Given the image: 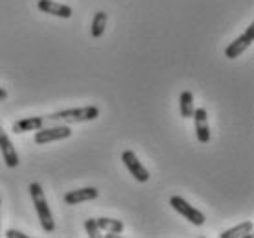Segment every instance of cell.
Instances as JSON below:
<instances>
[{
	"instance_id": "17",
	"label": "cell",
	"mask_w": 254,
	"mask_h": 238,
	"mask_svg": "<svg viewBox=\"0 0 254 238\" xmlns=\"http://www.w3.org/2000/svg\"><path fill=\"white\" fill-rule=\"evenodd\" d=\"M6 237L7 238H28V235L17 231V229H7V231H6Z\"/></svg>"
},
{
	"instance_id": "18",
	"label": "cell",
	"mask_w": 254,
	"mask_h": 238,
	"mask_svg": "<svg viewBox=\"0 0 254 238\" xmlns=\"http://www.w3.org/2000/svg\"><path fill=\"white\" fill-rule=\"evenodd\" d=\"M122 235L120 233H113V231H107V235H105V238H120Z\"/></svg>"
},
{
	"instance_id": "14",
	"label": "cell",
	"mask_w": 254,
	"mask_h": 238,
	"mask_svg": "<svg viewBox=\"0 0 254 238\" xmlns=\"http://www.w3.org/2000/svg\"><path fill=\"white\" fill-rule=\"evenodd\" d=\"M179 109H181V116L183 118H191L193 115V94H191L190 90H185L181 98H179Z\"/></svg>"
},
{
	"instance_id": "7",
	"label": "cell",
	"mask_w": 254,
	"mask_h": 238,
	"mask_svg": "<svg viewBox=\"0 0 254 238\" xmlns=\"http://www.w3.org/2000/svg\"><path fill=\"white\" fill-rule=\"evenodd\" d=\"M0 152H2V159L6 162L7 168H17L19 166V154L17 148L13 146L11 139L7 137V133L4 131V128L0 126Z\"/></svg>"
},
{
	"instance_id": "19",
	"label": "cell",
	"mask_w": 254,
	"mask_h": 238,
	"mask_svg": "<svg viewBox=\"0 0 254 238\" xmlns=\"http://www.w3.org/2000/svg\"><path fill=\"white\" fill-rule=\"evenodd\" d=\"M6 98H7L6 89H2V87H0V102H2V100H6Z\"/></svg>"
},
{
	"instance_id": "20",
	"label": "cell",
	"mask_w": 254,
	"mask_h": 238,
	"mask_svg": "<svg viewBox=\"0 0 254 238\" xmlns=\"http://www.w3.org/2000/svg\"><path fill=\"white\" fill-rule=\"evenodd\" d=\"M0 205H2V198H0Z\"/></svg>"
},
{
	"instance_id": "16",
	"label": "cell",
	"mask_w": 254,
	"mask_h": 238,
	"mask_svg": "<svg viewBox=\"0 0 254 238\" xmlns=\"http://www.w3.org/2000/svg\"><path fill=\"white\" fill-rule=\"evenodd\" d=\"M85 231H87L89 238H100V237H103L102 229H100V227H98V224H96V218L85 220Z\"/></svg>"
},
{
	"instance_id": "6",
	"label": "cell",
	"mask_w": 254,
	"mask_h": 238,
	"mask_svg": "<svg viewBox=\"0 0 254 238\" xmlns=\"http://www.w3.org/2000/svg\"><path fill=\"white\" fill-rule=\"evenodd\" d=\"M253 43H254V22L247 26V30H245V33H243V35H240L238 39H234V41L227 46L225 56H227L229 59H236L238 56H242L243 52L247 50Z\"/></svg>"
},
{
	"instance_id": "21",
	"label": "cell",
	"mask_w": 254,
	"mask_h": 238,
	"mask_svg": "<svg viewBox=\"0 0 254 238\" xmlns=\"http://www.w3.org/2000/svg\"><path fill=\"white\" fill-rule=\"evenodd\" d=\"M0 220H2V214H0Z\"/></svg>"
},
{
	"instance_id": "8",
	"label": "cell",
	"mask_w": 254,
	"mask_h": 238,
	"mask_svg": "<svg viewBox=\"0 0 254 238\" xmlns=\"http://www.w3.org/2000/svg\"><path fill=\"white\" fill-rule=\"evenodd\" d=\"M193 122H195V133L199 142H206L210 141V128H208V113L204 107H199V109H193Z\"/></svg>"
},
{
	"instance_id": "11",
	"label": "cell",
	"mask_w": 254,
	"mask_h": 238,
	"mask_svg": "<svg viewBox=\"0 0 254 238\" xmlns=\"http://www.w3.org/2000/svg\"><path fill=\"white\" fill-rule=\"evenodd\" d=\"M46 124L45 116H28V118H22L19 122L13 124L11 131L17 135V133H26V131H35V129L43 128Z\"/></svg>"
},
{
	"instance_id": "12",
	"label": "cell",
	"mask_w": 254,
	"mask_h": 238,
	"mask_svg": "<svg viewBox=\"0 0 254 238\" xmlns=\"http://www.w3.org/2000/svg\"><path fill=\"white\" fill-rule=\"evenodd\" d=\"M242 237H247L251 238L253 237V222H242L240 226L236 227H230L227 231H223L219 235V238H242Z\"/></svg>"
},
{
	"instance_id": "9",
	"label": "cell",
	"mask_w": 254,
	"mask_h": 238,
	"mask_svg": "<svg viewBox=\"0 0 254 238\" xmlns=\"http://www.w3.org/2000/svg\"><path fill=\"white\" fill-rule=\"evenodd\" d=\"M100 196L98 188L94 187H85V188H77V190H70V192L64 194V203L68 205H79L83 201H92Z\"/></svg>"
},
{
	"instance_id": "1",
	"label": "cell",
	"mask_w": 254,
	"mask_h": 238,
	"mask_svg": "<svg viewBox=\"0 0 254 238\" xmlns=\"http://www.w3.org/2000/svg\"><path fill=\"white\" fill-rule=\"evenodd\" d=\"M28 190L32 194V201L33 205H35V213L39 216L43 231L54 233L56 231V222H54V216H52V211L50 207H48V201H46L45 190L41 187V183H30Z\"/></svg>"
},
{
	"instance_id": "4",
	"label": "cell",
	"mask_w": 254,
	"mask_h": 238,
	"mask_svg": "<svg viewBox=\"0 0 254 238\" xmlns=\"http://www.w3.org/2000/svg\"><path fill=\"white\" fill-rule=\"evenodd\" d=\"M170 205L173 207V211H177L181 216H185L193 226H203L204 224V214L201 211H197L195 207L190 205L186 200H183L181 196H172L170 198Z\"/></svg>"
},
{
	"instance_id": "10",
	"label": "cell",
	"mask_w": 254,
	"mask_h": 238,
	"mask_svg": "<svg viewBox=\"0 0 254 238\" xmlns=\"http://www.w3.org/2000/svg\"><path fill=\"white\" fill-rule=\"evenodd\" d=\"M37 7L43 13H48V15H54V17H61V19H70L72 17V7L66 6V4L54 2V0H39Z\"/></svg>"
},
{
	"instance_id": "15",
	"label": "cell",
	"mask_w": 254,
	"mask_h": 238,
	"mask_svg": "<svg viewBox=\"0 0 254 238\" xmlns=\"http://www.w3.org/2000/svg\"><path fill=\"white\" fill-rule=\"evenodd\" d=\"M96 224H98V227L102 231H113V233H120V235L124 231V222L115 218H105V216H102V218H96Z\"/></svg>"
},
{
	"instance_id": "3",
	"label": "cell",
	"mask_w": 254,
	"mask_h": 238,
	"mask_svg": "<svg viewBox=\"0 0 254 238\" xmlns=\"http://www.w3.org/2000/svg\"><path fill=\"white\" fill-rule=\"evenodd\" d=\"M72 137V129L66 124H59V126H50V128H39L35 129V142L37 144H46V142H54V141H63V139H68Z\"/></svg>"
},
{
	"instance_id": "13",
	"label": "cell",
	"mask_w": 254,
	"mask_h": 238,
	"mask_svg": "<svg viewBox=\"0 0 254 238\" xmlns=\"http://www.w3.org/2000/svg\"><path fill=\"white\" fill-rule=\"evenodd\" d=\"M105 28H107V13L105 11H98L92 19V24H90V35L94 39L102 37L105 33Z\"/></svg>"
},
{
	"instance_id": "2",
	"label": "cell",
	"mask_w": 254,
	"mask_h": 238,
	"mask_svg": "<svg viewBox=\"0 0 254 238\" xmlns=\"http://www.w3.org/2000/svg\"><path fill=\"white\" fill-rule=\"evenodd\" d=\"M100 116V109L96 105H85V107H76V109H63L58 113L45 116L46 122H64V124H79V122H90Z\"/></svg>"
},
{
	"instance_id": "5",
	"label": "cell",
	"mask_w": 254,
	"mask_h": 238,
	"mask_svg": "<svg viewBox=\"0 0 254 238\" xmlns=\"http://www.w3.org/2000/svg\"><path fill=\"white\" fill-rule=\"evenodd\" d=\"M122 161H124L126 168L129 170V174L133 175L138 183H147V181H149V170L138 161V157L134 155V152L126 150V152L122 154Z\"/></svg>"
}]
</instances>
